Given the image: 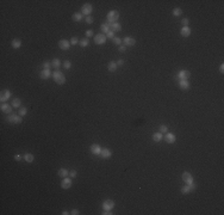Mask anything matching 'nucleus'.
<instances>
[{"label":"nucleus","mask_w":224,"mask_h":215,"mask_svg":"<svg viewBox=\"0 0 224 215\" xmlns=\"http://www.w3.org/2000/svg\"><path fill=\"white\" fill-rule=\"evenodd\" d=\"M53 78L55 80L56 84H59V85H63L64 82H66V78H64V75L61 70H55L54 73H53Z\"/></svg>","instance_id":"nucleus-1"},{"label":"nucleus","mask_w":224,"mask_h":215,"mask_svg":"<svg viewBox=\"0 0 224 215\" xmlns=\"http://www.w3.org/2000/svg\"><path fill=\"white\" fill-rule=\"evenodd\" d=\"M8 123H11V124H19L23 122V117L20 116V115H13V113H10L7 117H6Z\"/></svg>","instance_id":"nucleus-2"},{"label":"nucleus","mask_w":224,"mask_h":215,"mask_svg":"<svg viewBox=\"0 0 224 215\" xmlns=\"http://www.w3.org/2000/svg\"><path fill=\"white\" fill-rule=\"evenodd\" d=\"M107 22H111V23H116L118 20V18H119V12L116 11V10H112V11H110L109 13H107Z\"/></svg>","instance_id":"nucleus-3"},{"label":"nucleus","mask_w":224,"mask_h":215,"mask_svg":"<svg viewBox=\"0 0 224 215\" xmlns=\"http://www.w3.org/2000/svg\"><path fill=\"white\" fill-rule=\"evenodd\" d=\"M106 35H104V34H98V35L94 36V43L95 44H105L106 43Z\"/></svg>","instance_id":"nucleus-4"},{"label":"nucleus","mask_w":224,"mask_h":215,"mask_svg":"<svg viewBox=\"0 0 224 215\" xmlns=\"http://www.w3.org/2000/svg\"><path fill=\"white\" fill-rule=\"evenodd\" d=\"M114 207V202L112 199H106L102 202V209L104 210H112Z\"/></svg>","instance_id":"nucleus-5"},{"label":"nucleus","mask_w":224,"mask_h":215,"mask_svg":"<svg viewBox=\"0 0 224 215\" xmlns=\"http://www.w3.org/2000/svg\"><path fill=\"white\" fill-rule=\"evenodd\" d=\"M189 77H191V73H189L188 70H185V69L180 70V72L178 73V75H177V78L180 79V80H187Z\"/></svg>","instance_id":"nucleus-6"},{"label":"nucleus","mask_w":224,"mask_h":215,"mask_svg":"<svg viewBox=\"0 0 224 215\" xmlns=\"http://www.w3.org/2000/svg\"><path fill=\"white\" fill-rule=\"evenodd\" d=\"M71 47V43L68 39H60L59 41V48L62 50H68Z\"/></svg>","instance_id":"nucleus-7"},{"label":"nucleus","mask_w":224,"mask_h":215,"mask_svg":"<svg viewBox=\"0 0 224 215\" xmlns=\"http://www.w3.org/2000/svg\"><path fill=\"white\" fill-rule=\"evenodd\" d=\"M92 11H93V6L91 4H85L82 7H81V13H82V15H86V16H90Z\"/></svg>","instance_id":"nucleus-8"},{"label":"nucleus","mask_w":224,"mask_h":215,"mask_svg":"<svg viewBox=\"0 0 224 215\" xmlns=\"http://www.w3.org/2000/svg\"><path fill=\"white\" fill-rule=\"evenodd\" d=\"M10 97H11V92H10L8 90H3L1 91V93H0V101H1V103L7 102Z\"/></svg>","instance_id":"nucleus-9"},{"label":"nucleus","mask_w":224,"mask_h":215,"mask_svg":"<svg viewBox=\"0 0 224 215\" xmlns=\"http://www.w3.org/2000/svg\"><path fill=\"white\" fill-rule=\"evenodd\" d=\"M163 139L166 140V142H167V144H174V142H175V140H177V136H175L173 133H168V132H167V133H166V135L163 136Z\"/></svg>","instance_id":"nucleus-10"},{"label":"nucleus","mask_w":224,"mask_h":215,"mask_svg":"<svg viewBox=\"0 0 224 215\" xmlns=\"http://www.w3.org/2000/svg\"><path fill=\"white\" fill-rule=\"evenodd\" d=\"M72 187V178H62V182H61V188L62 189H69Z\"/></svg>","instance_id":"nucleus-11"},{"label":"nucleus","mask_w":224,"mask_h":215,"mask_svg":"<svg viewBox=\"0 0 224 215\" xmlns=\"http://www.w3.org/2000/svg\"><path fill=\"white\" fill-rule=\"evenodd\" d=\"M123 43H124V46H135V43H136V39L134 38V37H130V36H126V37H124V38L122 39Z\"/></svg>","instance_id":"nucleus-12"},{"label":"nucleus","mask_w":224,"mask_h":215,"mask_svg":"<svg viewBox=\"0 0 224 215\" xmlns=\"http://www.w3.org/2000/svg\"><path fill=\"white\" fill-rule=\"evenodd\" d=\"M182 180L185 182L186 184H191V183H193V177H192V175L189 173V172H184L182 173Z\"/></svg>","instance_id":"nucleus-13"},{"label":"nucleus","mask_w":224,"mask_h":215,"mask_svg":"<svg viewBox=\"0 0 224 215\" xmlns=\"http://www.w3.org/2000/svg\"><path fill=\"white\" fill-rule=\"evenodd\" d=\"M0 109L1 111L5 113H11L12 112V109H13V106L7 104V103H1V106H0Z\"/></svg>","instance_id":"nucleus-14"},{"label":"nucleus","mask_w":224,"mask_h":215,"mask_svg":"<svg viewBox=\"0 0 224 215\" xmlns=\"http://www.w3.org/2000/svg\"><path fill=\"white\" fill-rule=\"evenodd\" d=\"M99 155L101 156L102 159H109V158L112 155V152H111V149H109V148H102Z\"/></svg>","instance_id":"nucleus-15"},{"label":"nucleus","mask_w":224,"mask_h":215,"mask_svg":"<svg viewBox=\"0 0 224 215\" xmlns=\"http://www.w3.org/2000/svg\"><path fill=\"white\" fill-rule=\"evenodd\" d=\"M91 152L95 154V155H99L100 152H101V147L98 145V144H93V145L91 146Z\"/></svg>","instance_id":"nucleus-16"},{"label":"nucleus","mask_w":224,"mask_h":215,"mask_svg":"<svg viewBox=\"0 0 224 215\" xmlns=\"http://www.w3.org/2000/svg\"><path fill=\"white\" fill-rule=\"evenodd\" d=\"M180 34L182 37H188V36L191 35V29H189V26H182L180 30Z\"/></svg>","instance_id":"nucleus-17"},{"label":"nucleus","mask_w":224,"mask_h":215,"mask_svg":"<svg viewBox=\"0 0 224 215\" xmlns=\"http://www.w3.org/2000/svg\"><path fill=\"white\" fill-rule=\"evenodd\" d=\"M50 75H51L50 69H42L41 72H39V77H41V79H48Z\"/></svg>","instance_id":"nucleus-18"},{"label":"nucleus","mask_w":224,"mask_h":215,"mask_svg":"<svg viewBox=\"0 0 224 215\" xmlns=\"http://www.w3.org/2000/svg\"><path fill=\"white\" fill-rule=\"evenodd\" d=\"M11 46H12V48H13V49H19V48L22 47V41H20L19 38H14V39H12Z\"/></svg>","instance_id":"nucleus-19"},{"label":"nucleus","mask_w":224,"mask_h":215,"mask_svg":"<svg viewBox=\"0 0 224 215\" xmlns=\"http://www.w3.org/2000/svg\"><path fill=\"white\" fill-rule=\"evenodd\" d=\"M179 86H180V89H182V90H188L189 81L188 80H180V81H179Z\"/></svg>","instance_id":"nucleus-20"},{"label":"nucleus","mask_w":224,"mask_h":215,"mask_svg":"<svg viewBox=\"0 0 224 215\" xmlns=\"http://www.w3.org/2000/svg\"><path fill=\"white\" fill-rule=\"evenodd\" d=\"M57 175H59L61 178H66V177L69 176V171L66 170V168H60L59 172H57Z\"/></svg>","instance_id":"nucleus-21"},{"label":"nucleus","mask_w":224,"mask_h":215,"mask_svg":"<svg viewBox=\"0 0 224 215\" xmlns=\"http://www.w3.org/2000/svg\"><path fill=\"white\" fill-rule=\"evenodd\" d=\"M83 18V15L81 13V12H78V13H74L73 15V17H72V19L74 20V22H81Z\"/></svg>","instance_id":"nucleus-22"},{"label":"nucleus","mask_w":224,"mask_h":215,"mask_svg":"<svg viewBox=\"0 0 224 215\" xmlns=\"http://www.w3.org/2000/svg\"><path fill=\"white\" fill-rule=\"evenodd\" d=\"M24 159H25L26 163H32V161L35 160V156H33V154H31V153H25V154H24Z\"/></svg>","instance_id":"nucleus-23"},{"label":"nucleus","mask_w":224,"mask_h":215,"mask_svg":"<svg viewBox=\"0 0 224 215\" xmlns=\"http://www.w3.org/2000/svg\"><path fill=\"white\" fill-rule=\"evenodd\" d=\"M153 140L155 141V142H160V141L162 140V139H163V135H162V133H160V132H159V133H155V134H153Z\"/></svg>","instance_id":"nucleus-24"},{"label":"nucleus","mask_w":224,"mask_h":215,"mask_svg":"<svg viewBox=\"0 0 224 215\" xmlns=\"http://www.w3.org/2000/svg\"><path fill=\"white\" fill-rule=\"evenodd\" d=\"M117 63L113 62V61H111V62H109V65H107V69L110 70V72H116L117 70Z\"/></svg>","instance_id":"nucleus-25"},{"label":"nucleus","mask_w":224,"mask_h":215,"mask_svg":"<svg viewBox=\"0 0 224 215\" xmlns=\"http://www.w3.org/2000/svg\"><path fill=\"white\" fill-rule=\"evenodd\" d=\"M111 30H112L113 32L114 31H120V30H122V25L116 22V23H113L112 25H111Z\"/></svg>","instance_id":"nucleus-26"},{"label":"nucleus","mask_w":224,"mask_h":215,"mask_svg":"<svg viewBox=\"0 0 224 215\" xmlns=\"http://www.w3.org/2000/svg\"><path fill=\"white\" fill-rule=\"evenodd\" d=\"M100 30L102 31V34H107V32L111 30V29H110V25H109L107 23L101 24V25H100Z\"/></svg>","instance_id":"nucleus-27"},{"label":"nucleus","mask_w":224,"mask_h":215,"mask_svg":"<svg viewBox=\"0 0 224 215\" xmlns=\"http://www.w3.org/2000/svg\"><path fill=\"white\" fill-rule=\"evenodd\" d=\"M11 105L13 106V108H20V105H22V101H20L19 98H14V99L12 101Z\"/></svg>","instance_id":"nucleus-28"},{"label":"nucleus","mask_w":224,"mask_h":215,"mask_svg":"<svg viewBox=\"0 0 224 215\" xmlns=\"http://www.w3.org/2000/svg\"><path fill=\"white\" fill-rule=\"evenodd\" d=\"M60 66H61V62H60L59 59H54V60H53V62H51V67H53V68L59 69Z\"/></svg>","instance_id":"nucleus-29"},{"label":"nucleus","mask_w":224,"mask_h":215,"mask_svg":"<svg viewBox=\"0 0 224 215\" xmlns=\"http://www.w3.org/2000/svg\"><path fill=\"white\" fill-rule=\"evenodd\" d=\"M79 44L81 46V47H87L88 44H90V41H88V38H82V39H80L79 41Z\"/></svg>","instance_id":"nucleus-30"},{"label":"nucleus","mask_w":224,"mask_h":215,"mask_svg":"<svg viewBox=\"0 0 224 215\" xmlns=\"http://www.w3.org/2000/svg\"><path fill=\"white\" fill-rule=\"evenodd\" d=\"M181 13H182V11H181V8H180V7H175V8L173 10V16H174V17L180 16Z\"/></svg>","instance_id":"nucleus-31"},{"label":"nucleus","mask_w":224,"mask_h":215,"mask_svg":"<svg viewBox=\"0 0 224 215\" xmlns=\"http://www.w3.org/2000/svg\"><path fill=\"white\" fill-rule=\"evenodd\" d=\"M26 113H28V109H26V108H19V111H18V115H20V116L23 117V116H25Z\"/></svg>","instance_id":"nucleus-32"},{"label":"nucleus","mask_w":224,"mask_h":215,"mask_svg":"<svg viewBox=\"0 0 224 215\" xmlns=\"http://www.w3.org/2000/svg\"><path fill=\"white\" fill-rule=\"evenodd\" d=\"M191 192V190H189V188H188V185L186 184L185 187H182L181 188V194H184V195H186V194H189Z\"/></svg>","instance_id":"nucleus-33"},{"label":"nucleus","mask_w":224,"mask_h":215,"mask_svg":"<svg viewBox=\"0 0 224 215\" xmlns=\"http://www.w3.org/2000/svg\"><path fill=\"white\" fill-rule=\"evenodd\" d=\"M168 132V128H167V125H165V124H162V125H160V133H167Z\"/></svg>","instance_id":"nucleus-34"},{"label":"nucleus","mask_w":224,"mask_h":215,"mask_svg":"<svg viewBox=\"0 0 224 215\" xmlns=\"http://www.w3.org/2000/svg\"><path fill=\"white\" fill-rule=\"evenodd\" d=\"M69 43H71V46H75V44L79 43V39L76 38V37H72V38L69 39Z\"/></svg>","instance_id":"nucleus-35"},{"label":"nucleus","mask_w":224,"mask_h":215,"mask_svg":"<svg viewBox=\"0 0 224 215\" xmlns=\"http://www.w3.org/2000/svg\"><path fill=\"white\" fill-rule=\"evenodd\" d=\"M112 39H113V43H114V44H117V46H120V44H122V42H123L119 37H113Z\"/></svg>","instance_id":"nucleus-36"},{"label":"nucleus","mask_w":224,"mask_h":215,"mask_svg":"<svg viewBox=\"0 0 224 215\" xmlns=\"http://www.w3.org/2000/svg\"><path fill=\"white\" fill-rule=\"evenodd\" d=\"M63 67H64L66 69H69V68L72 67L71 61H64V62H63Z\"/></svg>","instance_id":"nucleus-37"},{"label":"nucleus","mask_w":224,"mask_h":215,"mask_svg":"<svg viewBox=\"0 0 224 215\" xmlns=\"http://www.w3.org/2000/svg\"><path fill=\"white\" fill-rule=\"evenodd\" d=\"M42 67H43V69H50V68H51V63H49V62H43Z\"/></svg>","instance_id":"nucleus-38"},{"label":"nucleus","mask_w":224,"mask_h":215,"mask_svg":"<svg viewBox=\"0 0 224 215\" xmlns=\"http://www.w3.org/2000/svg\"><path fill=\"white\" fill-rule=\"evenodd\" d=\"M114 37V32L112 31V30H110V31L106 34V38H113Z\"/></svg>","instance_id":"nucleus-39"},{"label":"nucleus","mask_w":224,"mask_h":215,"mask_svg":"<svg viewBox=\"0 0 224 215\" xmlns=\"http://www.w3.org/2000/svg\"><path fill=\"white\" fill-rule=\"evenodd\" d=\"M85 20H86L87 24H92V23H93V17H92V16H87Z\"/></svg>","instance_id":"nucleus-40"},{"label":"nucleus","mask_w":224,"mask_h":215,"mask_svg":"<svg viewBox=\"0 0 224 215\" xmlns=\"http://www.w3.org/2000/svg\"><path fill=\"white\" fill-rule=\"evenodd\" d=\"M181 23L184 24V26H188V24H189V19H188V18H184V19L181 20Z\"/></svg>","instance_id":"nucleus-41"},{"label":"nucleus","mask_w":224,"mask_h":215,"mask_svg":"<svg viewBox=\"0 0 224 215\" xmlns=\"http://www.w3.org/2000/svg\"><path fill=\"white\" fill-rule=\"evenodd\" d=\"M76 175H78V172L75 171V170L69 171V176H71V178H75V177H76Z\"/></svg>","instance_id":"nucleus-42"},{"label":"nucleus","mask_w":224,"mask_h":215,"mask_svg":"<svg viewBox=\"0 0 224 215\" xmlns=\"http://www.w3.org/2000/svg\"><path fill=\"white\" fill-rule=\"evenodd\" d=\"M187 185H188V188H189V190H191V191H194V190L197 189V187H196V184H194V183L187 184Z\"/></svg>","instance_id":"nucleus-43"},{"label":"nucleus","mask_w":224,"mask_h":215,"mask_svg":"<svg viewBox=\"0 0 224 215\" xmlns=\"http://www.w3.org/2000/svg\"><path fill=\"white\" fill-rule=\"evenodd\" d=\"M118 50L120 51V53H124V51L126 50V47H125V46H124V44H123V46H122V44H120V46H119V48H118Z\"/></svg>","instance_id":"nucleus-44"},{"label":"nucleus","mask_w":224,"mask_h":215,"mask_svg":"<svg viewBox=\"0 0 224 215\" xmlns=\"http://www.w3.org/2000/svg\"><path fill=\"white\" fill-rule=\"evenodd\" d=\"M86 36H87V38H88V37H92V36H93V30H87Z\"/></svg>","instance_id":"nucleus-45"},{"label":"nucleus","mask_w":224,"mask_h":215,"mask_svg":"<svg viewBox=\"0 0 224 215\" xmlns=\"http://www.w3.org/2000/svg\"><path fill=\"white\" fill-rule=\"evenodd\" d=\"M116 63H117V66H123V65H124V60H123V59H119Z\"/></svg>","instance_id":"nucleus-46"},{"label":"nucleus","mask_w":224,"mask_h":215,"mask_svg":"<svg viewBox=\"0 0 224 215\" xmlns=\"http://www.w3.org/2000/svg\"><path fill=\"white\" fill-rule=\"evenodd\" d=\"M14 160H16V161H20V160H22V155H20V154H16V155H14Z\"/></svg>","instance_id":"nucleus-47"},{"label":"nucleus","mask_w":224,"mask_h":215,"mask_svg":"<svg viewBox=\"0 0 224 215\" xmlns=\"http://www.w3.org/2000/svg\"><path fill=\"white\" fill-rule=\"evenodd\" d=\"M71 214H72V215H79V214H80V213H79V210H78V209H73V210L71 211Z\"/></svg>","instance_id":"nucleus-48"},{"label":"nucleus","mask_w":224,"mask_h":215,"mask_svg":"<svg viewBox=\"0 0 224 215\" xmlns=\"http://www.w3.org/2000/svg\"><path fill=\"white\" fill-rule=\"evenodd\" d=\"M219 72H220V73H223V72H224V65H223V63L219 66Z\"/></svg>","instance_id":"nucleus-49"},{"label":"nucleus","mask_w":224,"mask_h":215,"mask_svg":"<svg viewBox=\"0 0 224 215\" xmlns=\"http://www.w3.org/2000/svg\"><path fill=\"white\" fill-rule=\"evenodd\" d=\"M104 215H110V214H112L111 213V210H104V213H102Z\"/></svg>","instance_id":"nucleus-50"},{"label":"nucleus","mask_w":224,"mask_h":215,"mask_svg":"<svg viewBox=\"0 0 224 215\" xmlns=\"http://www.w3.org/2000/svg\"><path fill=\"white\" fill-rule=\"evenodd\" d=\"M68 214H71V213H68V211H66V210L62 211V215H68Z\"/></svg>","instance_id":"nucleus-51"}]
</instances>
